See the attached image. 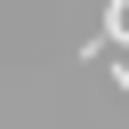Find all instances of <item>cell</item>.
<instances>
[{
	"instance_id": "obj_1",
	"label": "cell",
	"mask_w": 129,
	"mask_h": 129,
	"mask_svg": "<svg viewBox=\"0 0 129 129\" xmlns=\"http://www.w3.org/2000/svg\"><path fill=\"white\" fill-rule=\"evenodd\" d=\"M97 40H129V0H105V32Z\"/></svg>"
}]
</instances>
